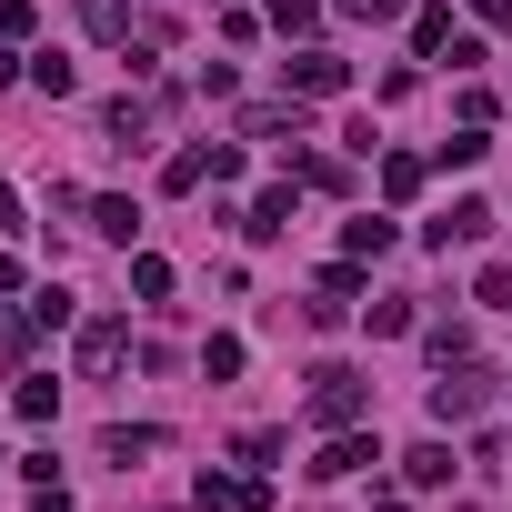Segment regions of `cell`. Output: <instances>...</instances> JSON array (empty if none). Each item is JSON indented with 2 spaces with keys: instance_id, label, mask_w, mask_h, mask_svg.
Segmentation results:
<instances>
[{
  "instance_id": "cell-21",
  "label": "cell",
  "mask_w": 512,
  "mask_h": 512,
  "mask_svg": "<svg viewBox=\"0 0 512 512\" xmlns=\"http://www.w3.org/2000/svg\"><path fill=\"white\" fill-rule=\"evenodd\" d=\"M0 231H21V201H11V181H0Z\"/></svg>"
},
{
  "instance_id": "cell-18",
  "label": "cell",
  "mask_w": 512,
  "mask_h": 512,
  "mask_svg": "<svg viewBox=\"0 0 512 512\" xmlns=\"http://www.w3.org/2000/svg\"><path fill=\"white\" fill-rule=\"evenodd\" d=\"M91 31H101V41H121V31H131V11H121V0H91Z\"/></svg>"
},
{
  "instance_id": "cell-6",
  "label": "cell",
  "mask_w": 512,
  "mask_h": 512,
  "mask_svg": "<svg viewBox=\"0 0 512 512\" xmlns=\"http://www.w3.org/2000/svg\"><path fill=\"white\" fill-rule=\"evenodd\" d=\"M121 342H131V322H111V312H101V322H81V372H111V362H121Z\"/></svg>"
},
{
  "instance_id": "cell-17",
  "label": "cell",
  "mask_w": 512,
  "mask_h": 512,
  "mask_svg": "<svg viewBox=\"0 0 512 512\" xmlns=\"http://www.w3.org/2000/svg\"><path fill=\"white\" fill-rule=\"evenodd\" d=\"M472 302H482V312H512V272H502V262H492V272H482V282H472Z\"/></svg>"
},
{
  "instance_id": "cell-5",
  "label": "cell",
  "mask_w": 512,
  "mask_h": 512,
  "mask_svg": "<svg viewBox=\"0 0 512 512\" xmlns=\"http://www.w3.org/2000/svg\"><path fill=\"white\" fill-rule=\"evenodd\" d=\"M492 231V201H452L442 221H432V251H452V241H482Z\"/></svg>"
},
{
  "instance_id": "cell-16",
  "label": "cell",
  "mask_w": 512,
  "mask_h": 512,
  "mask_svg": "<svg viewBox=\"0 0 512 512\" xmlns=\"http://www.w3.org/2000/svg\"><path fill=\"white\" fill-rule=\"evenodd\" d=\"M131 292H141V302H161V292H171V262H151V251H141V262H131Z\"/></svg>"
},
{
  "instance_id": "cell-14",
  "label": "cell",
  "mask_w": 512,
  "mask_h": 512,
  "mask_svg": "<svg viewBox=\"0 0 512 512\" xmlns=\"http://www.w3.org/2000/svg\"><path fill=\"white\" fill-rule=\"evenodd\" d=\"M51 412H61V382H51V372H41V382H21V422H51Z\"/></svg>"
},
{
  "instance_id": "cell-13",
  "label": "cell",
  "mask_w": 512,
  "mask_h": 512,
  "mask_svg": "<svg viewBox=\"0 0 512 512\" xmlns=\"http://www.w3.org/2000/svg\"><path fill=\"white\" fill-rule=\"evenodd\" d=\"M201 372H211V382H231V372H241V342H231V332H211V342H201Z\"/></svg>"
},
{
  "instance_id": "cell-22",
  "label": "cell",
  "mask_w": 512,
  "mask_h": 512,
  "mask_svg": "<svg viewBox=\"0 0 512 512\" xmlns=\"http://www.w3.org/2000/svg\"><path fill=\"white\" fill-rule=\"evenodd\" d=\"M472 11H482V21H512V0H472Z\"/></svg>"
},
{
  "instance_id": "cell-15",
  "label": "cell",
  "mask_w": 512,
  "mask_h": 512,
  "mask_svg": "<svg viewBox=\"0 0 512 512\" xmlns=\"http://www.w3.org/2000/svg\"><path fill=\"white\" fill-rule=\"evenodd\" d=\"M372 251H392V221L372 211V221H352V262H372Z\"/></svg>"
},
{
  "instance_id": "cell-7",
  "label": "cell",
  "mask_w": 512,
  "mask_h": 512,
  "mask_svg": "<svg viewBox=\"0 0 512 512\" xmlns=\"http://www.w3.org/2000/svg\"><path fill=\"white\" fill-rule=\"evenodd\" d=\"M402 482H412V492L452 482V452H442V442H412V452H402Z\"/></svg>"
},
{
  "instance_id": "cell-8",
  "label": "cell",
  "mask_w": 512,
  "mask_h": 512,
  "mask_svg": "<svg viewBox=\"0 0 512 512\" xmlns=\"http://www.w3.org/2000/svg\"><path fill=\"white\" fill-rule=\"evenodd\" d=\"M241 231H251V241H272V231H292V191H262V201L241 211Z\"/></svg>"
},
{
  "instance_id": "cell-10",
  "label": "cell",
  "mask_w": 512,
  "mask_h": 512,
  "mask_svg": "<svg viewBox=\"0 0 512 512\" xmlns=\"http://www.w3.org/2000/svg\"><path fill=\"white\" fill-rule=\"evenodd\" d=\"M91 231H101V241H131L141 211H131V201H91Z\"/></svg>"
},
{
  "instance_id": "cell-11",
  "label": "cell",
  "mask_w": 512,
  "mask_h": 512,
  "mask_svg": "<svg viewBox=\"0 0 512 512\" xmlns=\"http://www.w3.org/2000/svg\"><path fill=\"white\" fill-rule=\"evenodd\" d=\"M101 452H111V462H121V472H131V462H141V452H161V432H121V422H111V432H101Z\"/></svg>"
},
{
  "instance_id": "cell-20",
  "label": "cell",
  "mask_w": 512,
  "mask_h": 512,
  "mask_svg": "<svg viewBox=\"0 0 512 512\" xmlns=\"http://www.w3.org/2000/svg\"><path fill=\"white\" fill-rule=\"evenodd\" d=\"M272 21L282 31H312V0H272Z\"/></svg>"
},
{
  "instance_id": "cell-3",
  "label": "cell",
  "mask_w": 512,
  "mask_h": 512,
  "mask_svg": "<svg viewBox=\"0 0 512 512\" xmlns=\"http://www.w3.org/2000/svg\"><path fill=\"white\" fill-rule=\"evenodd\" d=\"M282 81H292V101H332V91H342V81H352V71H342V61H332V51H302V61H292V71H282Z\"/></svg>"
},
{
  "instance_id": "cell-19",
  "label": "cell",
  "mask_w": 512,
  "mask_h": 512,
  "mask_svg": "<svg viewBox=\"0 0 512 512\" xmlns=\"http://www.w3.org/2000/svg\"><path fill=\"white\" fill-rule=\"evenodd\" d=\"M352 21H402V0H342Z\"/></svg>"
},
{
  "instance_id": "cell-12",
  "label": "cell",
  "mask_w": 512,
  "mask_h": 512,
  "mask_svg": "<svg viewBox=\"0 0 512 512\" xmlns=\"http://www.w3.org/2000/svg\"><path fill=\"white\" fill-rule=\"evenodd\" d=\"M382 191H392V201H412V191H422V161H412V151H392V161H382Z\"/></svg>"
},
{
  "instance_id": "cell-1",
  "label": "cell",
  "mask_w": 512,
  "mask_h": 512,
  "mask_svg": "<svg viewBox=\"0 0 512 512\" xmlns=\"http://www.w3.org/2000/svg\"><path fill=\"white\" fill-rule=\"evenodd\" d=\"M362 412H372V382H362L352 362H322V372H312V422H322V432H352Z\"/></svg>"
},
{
  "instance_id": "cell-23",
  "label": "cell",
  "mask_w": 512,
  "mask_h": 512,
  "mask_svg": "<svg viewBox=\"0 0 512 512\" xmlns=\"http://www.w3.org/2000/svg\"><path fill=\"white\" fill-rule=\"evenodd\" d=\"M11 282H21V272H11V251H0V292H11Z\"/></svg>"
},
{
  "instance_id": "cell-2",
  "label": "cell",
  "mask_w": 512,
  "mask_h": 512,
  "mask_svg": "<svg viewBox=\"0 0 512 512\" xmlns=\"http://www.w3.org/2000/svg\"><path fill=\"white\" fill-rule=\"evenodd\" d=\"M492 402V382L472 372V362H442V382H432V422H472Z\"/></svg>"
},
{
  "instance_id": "cell-9",
  "label": "cell",
  "mask_w": 512,
  "mask_h": 512,
  "mask_svg": "<svg viewBox=\"0 0 512 512\" xmlns=\"http://www.w3.org/2000/svg\"><path fill=\"white\" fill-rule=\"evenodd\" d=\"M412 51L442 61V51H452V11H422V21H412Z\"/></svg>"
},
{
  "instance_id": "cell-4",
  "label": "cell",
  "mask_w": 512,
  "mask_h": 512,
  "mask_svg": "<svg viewBox=\"0 0 512 512\" xmlns=\"http://www.w3.org/2000/svg\"><path fill=\"white\" fill-rule=\"evenodd\" d=\"M382 462V442H362V432H332L322 442V462H312V482H342V472H372Z\"/></svg>"
}]
</instances>
